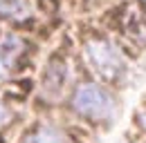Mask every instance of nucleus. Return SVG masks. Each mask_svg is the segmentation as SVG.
Instances as JSON below:
<instances>
[{
  "label": "nucleus",
  "instance_id": "obj_1",
  "mask_svg": "<svg viewBox=\"0 0 146 143\" xmlns=\"http://www.w3.org/2000/svg\"><path fill=\"white\" fill-rule=\"evenodd\" d=\"M74 110L92 121H108L112 116V98L104 87L94 85V83H83L81 87L74 92Z\"/></svg>",
  "mask_w": 146,
  "mask_h": 143
},
{
  "label": "nucleus",
  "instance_id": "obj_2",
  "mask_svg": "<svg viewBox=\"0 0 146 143\" xmlns=\"http://www.w3.org/2000/svg\"><path fill=\"white\" fill-rule=\"evenodd\" d=\"M86 56L90 58L92 67L99 72L106 81H115L124 72V60H121L119 52L110 45L108 40L92 38L90 43H86Z\"/></svg>",
  "mask_w": 146,
  "mask_h": 143
},
{
  "label": "nucleus",
  "instance_id": "obj_3",
  "mask_svg": "<svg viewBox=\"0 0 146 143\" xmlns=\"http://www.w3.org/2000/svg\"><path fill=\"white\" fill-rule=\"evenodd\" d=\"M63 78H65V65H63V60H50V65H47V72H45V87L54 89L58 92L61 85H63Z\"/></svg>",
  "mask_w": 146,
  "mask_h": 143
},
{
  "label": "nucleus",
  "instance_id": "obj_4",
  "mask_svg": "<svg viewBox=\"0 0 146 143\" xmlns=\"http://www.w3.org/2000/svg\"><path fill=\"white\" fill-rule=\"evenodd\" d=\"M23 143H68V139L54 127H38Z\"/></svg>",
  "mask_w": 146,
  "mask_h": 143
},
{
  "label": "nucleus",
  "instance_id": "obj_5",
  "mask_svg": "<svg viewBox=\"0 0 146 143\" xmlns=\"http://www.w3.org/2000/svg\"><path fill=\"white\" fill-rule=\"evenodd\" d=\"M25 47V43L20 40L16 34H9V36H5L2 40H0V56L5 58V63L9 65L16 56L20 54V49Z\"/></svg>",
  "mask_w": 146,
  "mask_h": 143
},
{
  "label": "nucleus",
  "instance_id": "obj_6",
  "mask_svg": "<svg viewBox=\"0 0 146 143\" xmlns=\"http://www.w3.org/2000/svg\"><path fill=\"white\" fill-rule=\"evenodd\" d=\"M29 14L27 0H0V16L5 18H23Z\"/></svg>",
  "mask_w": 146,
  "mask_h": 143
},
{
  "label": "nucleus",
  "instance_id": "obj_7",
  "mask_svg": "<svg viewBox=\"0 0 146 143\" xmlns=\"http://www.w3.org/2000/svg\"><path fill=\"white\" fill-rule=\"evenodd\" d=\"M5 74H7V63H5V58L0 56V78H2Z\"/></svg>",
  "mask_w": 146,
  "mask_h": 143
},
{
  "label": "nucleus",
  "instance_id": "obj_8",
  "mask_svg": "<svg viewBox=\"0 0 146 143\" xmlns=\"http://www.w3.org/2000/svg\"><path fill=\"white\" fill-rule=\"evenodd\" d=\"M7 119V110H5V105L0 103V121H5Z\"/></svg>",
  "mask_w": 146,
  "mask_h": 143
},
{
  "label": "nucleus",
  "instance_id": "obj_9",
  "mask_svg": "<svg viewBox=\"0 0 146 143\" xmlns=\"http://www.w3.org/2000/svg\"><path fill=\"white\" fill-rule=\"evenodd\" d=\"M139 2H144V5H146V0H139Z\"/></svg>",
  "mask_w": 146,
  "mask_h": 143
}]
</instances>
